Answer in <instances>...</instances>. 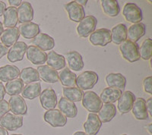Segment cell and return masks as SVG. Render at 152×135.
<instances>
[{"label":"cell","instance_id":"5bb4252c","mask_svg":"<svg viewBox=\"0 0 152 135\" xmlns=\"http://www.w3.org/2000/svg\"><path fill=\"white\" fill-rule=\"evenodd\" d=\"M33 46L38 47L43 51H50L55 46V40L52 36L44 33H40L32 40Z\"/></svg>","mask_w":152,"mask_h":135},{"label":"cell","instance_id":"7bdbcfd3","mask_svg":"<svg viewBox=\"0 0 152 135\" xmlns=\"http://www.w3.org/2000/svg\"><path fill=\"white\" fill-rule=\"evenodd\" d=\"M21 2H22L21 0H9V3L11 5V7H18Z\"/></svg>","mask_w":152,"mask_h":135},{"label":"cell","instance_id":"7a4b0ae2","mask_svg":"<svg viewBox=\"0 0 152 135\" xmlns=\"http://www.w3.org/2000/svg\"><path fill=\"white\" fill-rule=\"evenodd\" d=\"M98 81V75L92 71H85L76 78L75 85L81 90L92 89Z\"/></svg>","mask_w":152,"mask_h":135},{"label":"cell","instance_id":"c3c4849f","mask_svg":"<svg viewBox=\"0 0 152 135\" xmlns=\"http://www.w3.org/2000/svg\"><path fill=\"white\" fill-rule=\"evenodd\" d=\"M147 129H148V133L151 135L152 134V124H149V125H148Z\"/></svg>","mask_w":152,"mask_h":135},{"label":"cell","instance_id":"52a82bcc","mask_svg":"<svg viewBox=\"0 0 152 135\" xmlns=\"http://www.w3.org/2000/svg\"><path fill=\"white\" fill-rule=\"evenodd\" d=\"M43 119L46 122L54 128L64 127L67 123V118L59 109L47 110L43 115Z\"/></svg>","mask_w":152,"mask_h":135},{"label":"cell","instance_id":"f907efd6","mask_svg":"<svg viewBox=\"0 0 152 135\" xmlns=\"http://www.w3.org/2000/svg\"><path fill=\"white\" fill-rule=\"evenodd\" d=\"M73 135H87V134L83 131H77L75 132Z\"/></svg>","mask_w":152,"mask_h":135},{"label":"cell","instance_id":"f546056e","mask_svg":"<svg viewBox=\"0 0 152 135\" xmlns=\"http://www.w3.org/2000/svg\"><path fill=\"white\" fill-rule=\"evenodd\" d=\"M122 90L113 87H107L101 92L100 99L104 103H113L118 101L122 94Z\"/></svg>","mask_w":152,"mask_h":135},{"label":"cell","instance_id":"ac0fdd59","mask_svg":"<svg viewBox=\"0 0 152 135\" xmlns=\"http://www.w3.org/2000/svg\"><path fill=\"white\" fill-rule=\"evenodd\" d=\"M59 110L66 118H75L78 114V108L74 102L69 101L65 97H61L58 102Z\"/></svg>","mask_w":152,"mask_h":135},{"label":"cell","instance_id":"7c38bea8","mask_svg":"<svg viewBox=\"0 0 152 135\" xmlns=\"http://www.w3.org/2000/svg\"><path fill=\"white\" fill-rule=\"evenodd\" d=\"M27 48H28V45L24 42H17L8 51V60L11 62H16L23 60L24 54L26 53Z\"/></svg>","mask_w":152,"mask_h":135},{"label":"cell","instance_id":"e0dca14e","mask_svg":"<svg viewBox=\"0 0 152 135\" xmlns=\"http://www.w3.org/2000/svg\"><path fill=\"white\" fill-rule=\"evenodd\" d=\"M102 123L98 115L95 113H89L87 121L84 123V129L87 135H96L100 131Z\"/></svg>","mask_w":152,"mask_h":135},{"label":"cell","instance_id":"bcb514c9","mask_svg":"<svg viewBox=\"0 0 152 135\" xmlns=\"http://www.w3.org/2000/svg\"><path fill=\"white\" fill-rule=\"evenodd\" d=\"M0 135H9V132L5 128L0 127Z\"/></svg>","mask_w":152,"mask_h":135},{"label":"cell","instance_id":"74e56055","mask_svg":"<svg viewBox=\"0 0 152 135\" xmlns=\"http://www.w3.org/2000/svg\"><path fill=\"white\" fill-rule=\"evenodd\" d=\"M139 55L140 58L144 60H150L152 56V40L147 38L142 42V45L139 48Z\"/></svg>","mask_w":152,"mask_h":135},{"label":"cell","instance_id":"ba28073f","mask_svg":"<svg viewBox=\"0 0 152 135\" xmlns=\"http://www.w3.org/2000/svg\"><path fill=\"white\" fill-rule=\"evenodd\" d=\"M23 125V117L13 113L8 112L0 118V127L5 130L16 131Z\"/></svg>","mask_w":152,"mask_h":135},{"label":"cell","instance_id":"8992f818","mask_svg":"<svg viewBox=\"0 0 152 135\" xmlns=\"http://www.w3.org/2000/svg\"><path fill=\"white\" fill-rule=\"evenodd\" d=\"M89 41L96 46H106L111 42V31L107 28L96 30L89 36Z\"/></svg>","mask_w":152,"mask_h":135},{"label":"cell","instance_id":"816d5d0a","mask_svg":"<svg viewBox=\"0 0 152 135\" xmlns=\"http://www.w3.org/2000/svg\"><path fill=\"white\" fill-rule=\"evenodd\" d=\"M11 135H22V134H11Z\"/></svg>","mask_w":152,"mask_h":135},{"label":"cell","instance_id":"2e32d148","mask_svg":"<svg viewBox=\"0 0 152 135\" xmlns=\"http://www.w3.org/2000/svg\"><path fill=\"white\" fill-rule=\"evenodd\" d=\"M9 109L17 115H24L28 112L26 102L23 97L19 95L12 96L9 101Z\"/></svg>","mask_w":152,"mask_h":135},{"label":"cell","instance_id":"d6a6232c","mask_svg":"<svg viewBox=\"0 0 152 135\" xmlns=\"http://www.w3.org/2000/svg\"><path fill=\"white\" fill-rule=\"evenodd\" d=\"M21 81L24 83L29 84L31 83H35L37 81H39L40 80V77L38 75V72L37 69L31 67L25 68L21 70L19 75Z\"/></svg>","mask_w":152,"mask_h":135},{"label":"cell","instance_id":"8d00e7d4","mask_svg":"<svg viewBox=\"0 0 152 135\" xmlns=\"http://www.w3.org/2000/svg\"><path fill=\"white\" fill-rule=\"evenodd\" d=\"M24 88V83L18 78L6 83L5 86V93L9 96L19 95Z\"/></svg>","mask_w":152,"mask_h":135},{"label":"cell","instance_id":"e575fe53","mask_svg":"<svg viewBox=\"0 0 152 135\" xmlns=\"http://www.w3.org/2000/svg\"><path fill=\"white\" fill-rule=\"evenodd\" d=\"M41 93V85L39 82L27 84L21 91L22 97L27 99H34L39 97Z\"/></svg>","mask_w":152,"mask_h":135},{"label":"cell","instance_id":"d4e9b609","mask_svg":"<svg viewBox=\"0 0 152 135\" xmlns=\"http://www.w3.org/2000/svg\"><path fill=\"white\" fill-rule=\"evenodd\" d=\"M19 33L25 39H34L40 33V27L34 22H28L21 24L18 27Z\"/></svg>","mask_w":152,"mask_h":135},{"label":"cell","instance_id":"1f68e13d","mask_svg":"<svg viewBox=\"0 0 152 135\" xmlns=\"http://www.w3.org/2000/svg\"><path fill=\"white\" fill-rule=\"evenodd\" d=\"M4 17V26L7 28H15L18 22V19L17 8L9 7L6 8L5 11L3 13Z\"/></svg>","mask_w":152,"mask_h":135},{"label":"cell","instance_id":"f1b7e54d","mask_svg":"<svg viewBox=\"0 0 152 135\" xmlns=\"http://www.w3.org/2000/svg\"><path fill=\"white\" fill-rule=\"evenodd\" d=\"M116 115V108L113 103H106L98 112V118L101 123L110 121Z\"/></svg>","mask_w":152,"mask_h":135},{"label":"cell","instance_id":"30bf717a","mask_svg":"<svg viewBox=\"0 0 152 135\" xmlns=\"http://www.w3.org/2000/svg\"><path fill=\"white\" fill-rule=\"evenodd\" d=\"M39 97H40V102L43 109L46 110L55 109L57 105V96L53 89H45L40 93Z\"/></svg>","mask_w":152,"mask_h":135},{"label":"cell","instance_id":"4dcf8cb0","mask_svg":"<svg viewBox=\"0 0 152 135\" xmlns=\"http://www.w3.org/2000/svg\"><path fill=\"white\" fill-rule=\"evenodd\" d=\"M59 80L64 87H73L75 86L76 75L69 68H65L59 73H58Z\"/></svg>","mask_w":152,"mask_h":135},{"label":"cell","instance_id":"d590c367","mask_svg":"<svg viewBox=\"0 0 152 135\" xmlns=\"http://www.w3.org/2000/svg\"><path fill=\"white\" fill-rule=\"evenodd\" d=\"M63 95L66 99H69L72 102L81 101L84 95L83 90H80L78 87H63Z\"/></svg>","mask_w":152,"mask_h":135},{"label":"cell","instance_id":"4fadbf2b","mask_svg":"<svg viewBox=\"0 0 152 135\" xmlns=\"http://www.w3.org/2000/svg\"><path fill=\"white\" fill-rule=\"evenodd\" d=\"M135 100V97L132 92L125 91L122 93L118 99V109L121 114H126L131 111L133 104Z\"/></svg>","mask_w":152,"mask_h":135},{"label":"cell","instance_id":"7402d4cb","mask_svg":"<svg viewBox=\"0 0 152 135\" xmlns=\"http://www.w3.org/2000/svg\"><path fill=\"white\" fill-rule=\"evenodd\" d=\"M106 83L109 87L123 90L126 87V78L120 73H110L105 78Z\"/></svg>","mask_w":152,"mask_h":135},{"label":"cell","instance_id":"6da1fadb","mask_svg":"<svg viewBox=\"0 0 152 135\" xmlns=\"http://www.w3.org/2000/svg\"><path fill=\"white\" fill-rule=\"evenodd\" d=\"M119 51L123 57L129 62H135L140 59L139 47L136 43H133L129 40H125L119 45Z\"/></svg>","mask_w":152,"mask_h":135},{"label":"cell","instance_id":"484cf974","mask_svg":"<svg viewBox=\"0 0 152 135\" xmlns=\"http://www.w3.org/2000/svg\"><path fill=\"white\" fill-rule=\"evenodd\" d=\"M146 27L143 23L132 24L127 30V37L129 40L136 43L145 34Z\"/></svg>","mask_w":152,"mask_h":135},{"label":"cell","instance_id":"d6986e66","mask_svg":"<svg viewBox=\"0 0 152 135\" xmlns=\"http://www.w3.org/2000/svg\"><path fill=\"white\" fill-rule=\"evenodd\" d=\"M37 72L39 77L43 80V81L50 83H56L59 81L58 72L56 70L53 69L52 68L48 65H40L37 68Z\"/></svg>","mask_w":152,"mask_h":135},{"label":"cell","instance_id":"9a60e30c","mask_svg":"<svg viewBox=\"0 0 152 135\" xmlns=\"http://www.w3.org/2000/svg\"><path fill=\"white\" fill-rule=\"evenodd\" d=\"M18 22L22 24L31 22L34 18V9L31 3L27 1H22L17 9Z\"/></svg>","mask_w":152,"mask_h":135},{"label":"cell","instance_id":"cb8c5ba5","mask_svg":"<svg viewBox=\"0 0 152 135\" xmlns=\"http://www.w3.org/2000/svg\"><path fill=\"white\" fill-rule=\"evenodd\" d=\"M19 37H20V33H19L18 28L15 27V28L5 29L2 33L0 39H1L2 44L8 48L16 44Z\"/></svg>","mask_w":152,"mask_h":135},{"label":"cell","instance_id":"83f0119b","mask_svg":"<svg viewBox=\"0 0 152 135\" xmlns=\"http://www.w3.org/2000/svg\"><path fill=\"white\" fill-rule=\"evenodd\" d=\"M20 75V70L15 65H6L0 68V81L2 82H9L15 80Z\"/></svg>","mask_w":152,"mask_h":135},{"label":"cell","instance_id":"44dd1931","mask_svg":"<svg viewBox=\"0 0 152 135\" xmlns=\"http://www.w3.org/2000/svg\"><path fill=\"white\" fill-rule=\"evenodd\" d=\"M66 59L69 68L75 71H79L84 68V62L82 56L77 51H70L66 53Z\"/></svg>","mask_w":152,"mask_h":135},{"label":"cell","instance_id":"3957f363","mask_svg":"<svg viewBox=\"0 0 152 135\" xmlns=\"http://www.w3.org/2000/svg\"><path fill=\"white\" fill-rule=\"evenodd\" d=\"M82 106L90 112V113H97L103 106L100 97L94 91H87L84 93L82 97Z\"/></svg>","mask_w":152,"mask_h":135},{"label":"cell","instance_id":"ee69618b","mask_svg":"<svg viewBox=\"0 0 152 135\" xmlns=\"http://www.w3.org/2000/svg\"><path fill=\"white\" fill-rule=\"evenodd\" d=\"M5 95V86L3 85L2 82H0V101L4 99V97Z\"/></svg>","mask_w":152,"mask_h":135},{"label":"cell","instance_id":"ffe728a7","mask_svg":"<svg viewBox=\"0 0 152 135\" xmlns=\"http://www.w3.org/2000/svg\"><path fill=\"white\" fill-rule=\"evenodd\" d=\"M131 110L132 115L137 120H146L148 118L146 101L143 98L139 97L135 99Z\"/></svg>","mask_w":152,"mask_h":135},{"label":"cell","instance_id":"836d02e7","mask_svg":"<svg viewBox=\"0 0 152 135\" xmlns=\"http://www.w3.org/2000/svg\"><path fill=\"white\" fill-rule=\"evenodd\" d=\"M102 9L105 15L109 17H116L119 14L120 8L116 0H101Z\"/></svg>","mask_w":152,"mask_h":135},{"label":"cell","instance_id":"f6af8a7d","mask_svg":"<svg viewBox=\"0 0 152 135\" xmlns=\"http://www.w3.org/2000/svg\"><path fill=\"white\" fill-rule=\"evenodd\" d=\"M5 9H6V4L3 1H0V17L3 15V13Z\"/></svg>","mask_w":152,"mask_h":135},{"label":"cell","instance_id":"277c9868","mask_svg":"<svg viewBox=\"0 0 152 135\" xmlns=\"http://www.w3.org/2000/svg\"><path fill=\"white\" fill-rule=\"evenodd\" d=\"M97 24V20L94 16H85L77 27V33L81 38H86L94 31Z\"/></svg>","mask_w":152,"mask_h":135},{"label":"cell","instance_id":"4316f807","mask_svg":"<svg viewBox=\"0 0 152 135\" xmlns=\"http://www.w3.org/2000/svg\"><path fill=\"white\" fill-rule=\"evenodd\" d=\"M111 31V42L116 45H120L127 38V28L124 24H118Z\"/></svg>","mask_w":152,"mask_h":135},{"label":"cell","instance_id":"8fae6325","mask_svg":"<svg viewBox=\"0 0 152 135\" xmlns=\"http://www.w3.org/2000/svg\"><path fill=\"white\" fill-rule=\"evenodd\" d=\"M65 9L69 15V19L72 21L79 23L85 17L84 7L77 3L76 1H72L66 4Z\"/></svg>","mask_w":152,"mask_h":135},{"label":"cell","instance_id":"681fc988","mask_svg":"<svg viewBox=\"0 0 152 135\" xmlns=\"http://www.w3.org/2000/svg\"><path fill=\"white\" fill-rule=\"evenodd\" d=\"M3 31H4L3 24H2V23L0 21V37H1V36H2V33H3Z\"/></svg>","mask_w":152,"mask_h":135},{"label":"cell","instance_id":"b9f144b4","mask_svg":"<svg viewBox=\"0 0 152 135\" xmlns=\"http://www.w3.org/2000/svg\"><path fill=\"white\" fill-rule=\"evenodd\" d=\"M146 107H147L148 113H149L150 116H152V97L148 99L146 102Z\"/></svg>","mask_w":152,"mask_h":135},{"label":"cell","instance_id":"f5cc1de1","mask_svg":"<svg viewBox=\"0 0 152 135\" xmlns=\"http://www.w3.org/2000/svg\"><path fill=\"white\" fill-rule=\"evenodd\" d=\"M122 135H127V134H122Z\"/></svg>","mask_w":152,"mask_h":135},{"label":"cell","instance_id":"603a6c76","mask_svg":"<svg viewBox=\"0 0 152 135\" xmlns=\"http://www.w3.org/2000/svg\"><path fill=\"white\" fill-rule=\"evenodd\" d=\"M47 65L52 68L53 69L58 71L65 68L66 67V59L62 55L56 53L54 51H50L47 54Z\"/></svg>","mask_w":152,"mask_h":135},{"label":"cell","instance_id":"9c48e42d","mask_svg":"<svg viewBox=\"0 0 152 135\" xmlns=\"http://www.w3.org/2000/svg\"><path fill=\"white\" fill-rule=\"evenodd\" d=\"M27 59L34 65H43L47 62V54L35 46H28L26 50Z\"/></svg>","mask_w":152,"mask_h":135},{"label":"cell","instance_id":"7dc6e473","mask_svg":"<svg viewBox=\"0 0 152 135\" xmlns=\"http://www.w3.org/2000/svg\"><path fill=\"white\" fill-rule=\"evenodd\" d=\"M76 2L78 4H79L81 6H84V5H86L88 1L87 0H78V1H76Z\"/></svg>","mask_w":152,"mask_h":135},{"label":"cell","instance_id":"5b68a950","mask_svg":"<svg viewBox=\"0 0 152 135\" xmlns=\"http://www.w3.org/2000/svg\"><path fill=\"white\" fill-rule=\"evenodd\" d=\"M123 15L126 21L132 24L141 23L143 18L142 9L136 4L132 2L125 4L123 9Z\"/></svg>","mask_w":152,"mask_h":135},{"label":"cell","instance_id":"60d3db41","mask_svg":"<svg viewBox=\"0 0 152 135\" xmlns=\"http://www.w3.org/2000/svg\"><path fill=\"white\" fill-rule=\"evenodd\" d=\"M8 51H9V49H8L7 47L5 46L2 43H0V59L8 53Z\"/></svg>","mask_w":152,"mask_h":135},{"label":"cell","instance_id":"f35d334b","mask_svg":"<svg viewBox=\"0 0 152 135\" xmlns=\"http://www.w3.org/2000/svg\"><path fill=\"white\" fill-rule=\"evenodd\" d=\"M151 82H152V77L149 76L145 78L143 80V88L145 92H146L147 94L151 95L152 94V86H151Z\"/></svg>","mask_w":152,"mask_h":135},{"label":"cell","instance_id":"ab89813d","mask_svg":"<svg viewBox=\"0 0 152 135\" xmlns=\"http://www.w3.org/2000/svg\"><path fill=\"white\" fill-rule=\"evenodd\" d=\"M9 110L10 109H9V102L4 99L0 101V118L3 117L5 114H7Z\"/></svg>","mask_w":152,"mask_h":135}]
</instances>
